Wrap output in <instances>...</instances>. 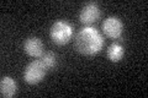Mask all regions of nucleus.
<instances>
[{
  "mask_svg": "<svg viewBox=\"0 0 148 98\" xmlns=\"http://www.w3.org/2000/svg\"><path fill=\"white\" fill-rule=\"evenodd\" d=\"M74 45L78 53L85 57H92L100 53L104 47V37L95 27H84L75 36Z\"/></svg>",
  "mask_w": 148,
  "mask_h": 98,
  "instance_id": "obj_1",
  "label": "nucleus"
},
{
  "mask_svg": "<svg viewBox=\"0 0 148 98\" xmlns=\"http://www.w3.org/2000/svg\"><path fill=\"white\" fill-rule=\"evenodd\" d=\"M74 33L73 26L66 20L56 21L49 28V37L57 45H64L71 42Z\"/></svg>",
  "mask_w": 148,
  "mask_h": 98,
  "instance_id": "obj_2",
  "label": "nucleus"
},
{
  "mask_svg": "<svg viewBox=\"0 0 148 98\" xmlns=\"http://www.w3.org/2000/svg\"><path fill=\"white\" fill-rule=\"evenodd\" d=\"M46 74H47V68L45 66L42 60H32L25 68L24 80L29 85H37L45 78Z\"/></svg>",
  "mask_w": 148,
  "mask_h": 98,
  "instance_id": "obj_3",
  "label": "nucleus"
},
{
  "mask_svg": "<svg viewBox=\"0 0 148 98\" xmlns=\"http://www.w3.org/2000/svg\"><path fill=\"white\" fill-rule=\"evenodd\" d=\"M101 28L106 37L111 39H119L123 33V23L116 16H109L104 20Z\"/></svg>",
  "mask_w": 148,
  "mask_h": 98,
  "instance_id": "obj_4",
  "label": "nucleus"
},
{
  "mask_svg": "<svg viewBox=\"0 0 148 98\" xmlns=\"http://www.w3.org/2000/svg\"><path fill=\"white\" fill-rule=\"evenodd\" d=\"M100 17V7L96 3H88L79 12V21L84 25H92Z\"/></svg>",
  "mask_w": 148,
  "mask_h": 98,
  "instance_id": "obj_5",
  "label": "nucleus"
},
{
  "mask_svg": "<svg viewBox=\"0 0 148 98\" xmlns=\"http://www.w3.org/2000/svg\"><path fill=\"white\" fill-rule=\"evenodd\" d=\"M25 53L31 58H41L43 55V43L38 37H29L24 42Z\"/></svg>",
  "mask_w": 148,
  "mask_h": 98,
  "instance_id": "obj_6",
  "label": "nucleus"
},
{
  "mask_svg": "<svg viewBox=\"0 0 148 98\" xmlns=\"http://www.w3.org/2000/svg\"><path fill=\"white\" fill-rule=\"evenodd\" d=\"M17 91V83L15 82L12 77L10 76H4L0 81V93L5 98H11L16 95Z\"/></svg>",
  "mask_w": 148,
  "mask_h": 98,
  "instance_id": "obj_7",
  "label": "nucleus"
},
{
  "mask_svg": "<svg viewBox=\"0 0 148 98\" xmlns=\"http://www.w3.org/2000/svg\"><path fill=\"white\" fill-rule=\"evenodd\" d=\"M106 57L111 63H119L121 62L125 57V48L120 43H112L106 52Z\"/></svg>",
  "mask_w": 148,
  "mask_h": 98,
  "instance_id": "obj_8",
  "label": "nucleus"
},
{
  "mask_svg": "<svg viewBox=\"0 0 148 98\" xmlns=\"http://www.w3.org/2000/svg\"><path fill=\"white\" fill-rule=\"evenodd\" d=\"M41 60L45 64V66L47 68V70H52L57 66V55L53 52H47L43 53V55L41 57Z\"/></svg>",
  "mask_w": 148,
  "mask_h": 98,
  "instance_id": "obj_9",
  "label": "nucleus"
}]
</instances>
